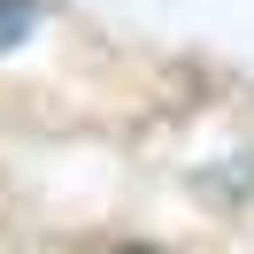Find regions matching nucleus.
<instances>
[{
	"label": "nucleus",
	"instance_id": "nucleus-1",
	"mask_svg": "<svg viewBox=\"0 0 254 254\" xmlns=\"http://www.w3.org/2000/svg\"><path fill=\"white\" fill-rule=\"evenodd\" d=\"M39 23V0H0V54L23 47V31Z\"/></svg>",
	"mask_w": 254,
	"mask_h": 254
},
{
	"label": "nucleus",
	"instance_id": "nucleus-2",
	"mask_svg": "<svg viewBox=\"0 0 254 254\" xmlns=\"http://www.w3.org/2000/svg\"><path fill=\"white\" fill-rule=\"evenodd\" d=\"M116 254H162V247H116Z\"/></svg>",
	"mask_w": 254,
	"mask_h": 254
}]
</instances>
